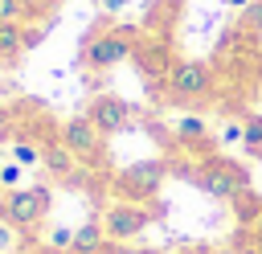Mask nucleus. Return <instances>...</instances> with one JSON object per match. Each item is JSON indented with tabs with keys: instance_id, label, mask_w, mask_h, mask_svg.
Returning a JSON list of instances; mask_svg holds the SVG:
<instances>
[{
	"instance_id": "f257e3e1",
	"label": "nucleus",
	"mask_w": 262,
	"mask_h": 254,
	"mask_svg": "<svg viewBox=\"0 0 262 254\" xmlns=\"http://www.w3.org/2000/svg\"><path fill=\"white\" fill-rule=\"evenodd\" d=\"M131 53H135L131 33H127V29H115L111 20H98V25L82 37V53H78V61H82L86 70H111V66L127 61Z\"/></svg>"
},
{
	"instance_id": "f03ea898",
	"label": "nucleus",
	"mask_w": 262,
	"mask_h": 254,
	"mask_svg": "<svg viewBox=\"0 0 262 254\" xmlns=\"http://www.w3.org/2000/svg\"><path fill=\"white\" fill-rule=\"evenodd\" d=\"M49 205H53V188L45 180H37L29 188H12V193H4L0 221H8L16 234H33L41 225V217L49 213Z\"/></svg>"
},
{
	"instance_id": "7ed1b4c3",
	"label": "nucleus",
	"mask_w": 262,
	"mask_h": 254,
	"mask_svg": "<svg viewBox=\"0 0 262 254\" xmlns=\"http://www.w3.org/2000/svg\"><path fill=\"white\" fill-rule=\"evenodd\" d=\"M164 176H168V164L164 160H135V164H127V168H119L111 176V193H115V201L143 205L147 197L160 193Z\"/></svg>"
},
{
	"instance_id": "20e7f679",
	"label": "nucleus",
	"mask_w": 262,
	"mask_h": 254,
	"mask_svg": "<svg viewBox=\"0 0 262 254\" xmlns=\"http://www.w3.org/2000/svg\"><path fill=\"white\" fill-rule=\"evenodd\" d=\"M192 184H196L201 193H209V197L233 201L237 193H246V188H250V172H246V164H237V160H221V156L213 152L209 160H201V164H196Z\"/></svg>"
},
{
	"instance_id": "39448f33",
	"label": "nucleus",
	"mask_w": 262,
	"mask_h": 254,
	"mask_svg": "<svg viewBox=\"0 0 262 254\" xmlns=\"http://www.w3.org/2000/svg\"><path fill=\"white\" fill-rule=\"evenodd\" d=\"M160 213H164L160 205H156V209H139V205H127V201H106V205L98 209V221H102V234H106L111 242H131V238H139Z\"/></svg>"
},
{
	"instance_id": "423d86ee",
	"label": "nucleus",
	"mask_w": 262,
	"mask_h": 254,
	"mask_svg": "<svg viewBox=\"0 0 262 254\" xmlns=\"http://www.w3.org/2000/svg\"><path fill=\"white\" fill-rule=\"evenodd\" d=\"M57 143H66V147L78 156L82 168H102V164H106V139L94 131V123H90L86 115L66 119V123L57 127Z\"/></svg>"
},
{
	"instance_id": "0eeeda50",
	"label": "nucleus",
	"mask_w": 262,
	"mask_h": 254,
	"mask_svg": "<svg viewBox=\"0 0 262 254\" xmlns=\"http://www.w3.org/2000/svg\"><path fill=\"white\" fill-rule=\"evenodd\" d=\"M209 90H213V66L196 57H180L164 82V94L172 102H192V98H205Z\"/></svg>"
},
{
	"instance_id": "6e6552de",
	"label": "nucleus",
	"mask_w": 262,
	"mask_h": 254,
	"mask_svg": "<svg viewBox=\"0 0 262 254\" xmlns=\"http://www.w3.org/2000/svg\"><path fill=\"white\" fill-rule=\"evenodd\" d=\"M86 119H90L94 131L106 139V135L123 131V127L131 123V102H123L119 94H94V98L86 102Z\"/></svg>"
},
{
	"instance_id": "1a4fd4ad",
	"label": "nucleus",
	"mask_w": 262,
	"mask_h": 254,
	"mask_svg": "<svg viewBox=\"0 0 262 254\" xmlns=\"http://www.w3.org/2000/svg\"><path fill=\"white\" fill-rule=\"evenodd\" d=\"M131 57H135L143 82H151V86H164L168 74H172V66H176V57H172V49L164 41H135V53Z\"/></svg>"
},
{
	"instance_id": "9d476101",
	"label": "nucleus",
	"mask_w": 262,
	"mask_h": 254,
	"mask_svg": "<svg viewBox=\"0 0 262 254\" xmlns=\"http://www.w3.org/2000/svg\"><path fill=\"white\" fill-rule=\"evenodd\" d=\"M41 168H45V176L66 180V184H78V172H82L78 156H74L66 143H49V147L41 152Z\"/></svg>"
},
{
	"instance_id": "9b49d317",
	"label": "nucleus",
	"mask_w": 262,
	"mask_h": 254,
	"mask_svg": "<svg viewBox=\"0 0 262 254\" xmlns=\"http://www.w3.org/2000/svg\"><path fill=\"white\" fill-rule=\"evenodd\" d=\"M25 53V20H0V66H12Z\"/></svg>"
},
{
	"instance_id": "f8f14e48",
	"label": "nucleus",
	"mask_w": 262,
	"mask_h": 254,
	"mask_svg": "<svg viewBox=\"0 0 262 254\" xmlns=\"http://www.w3.org/2000/svg\"><path fill=\"white\" fill-rule=\"evenodd\" d=\"M111 238L102 234V221L98 217H90V221H82L78 229H74V246H70V254H94V250H102Z\"/></svg>"
},
{
	"instance_id": "ddd939ff",
	"label": "nucleus",
	"mask_w": 262,
	"mask_h": 254,
	"mask_svg": "<svg viewBox=\"0 0 262 254\" xmlns=\"http://www.w3.org/2000/svg\"><path fill=\"white\" fill-rule=\"evenodd\" d=\"M229 209H233V221H237L242 229H254L258 217H262V197L246 188V193H237V197L229 201Z\"/></svg>"
},
{
	"instance_id": "4468645a",
	"label": "nucleus",
	"mask_w": 262,
	"mask_h": 254,
	"mask_svg": "<svg viewBox=\"0 0 262 254\" xmlns=\"http://www.w3.org/2000/svg\"><path fill=\"white\" fill-rule=\"evenodd\" d=\"M242 152L250 160H262V115H254V111L242 115Z\"/></svg>"
},
{
	"instance_id": "2eb2a0df",
	"label": "nucleus",
	"mask_w": 262,
	"mask_h": 254,
	"mask_svg": "<svg viewBox=\"0 0 262 254\" xmlns=\"http://www.w3.org/2000/svg\"><path fill=\"white\" fill-rule=\"evenodd\" d=\"M172 131L180 135V143H201V139H205V123H201L196 115H180Z\"/></svg>"
},
{
	"instance_id": "dca6fc26",
	"label": "nucleus",
	"mask_w": 262,
	"mask_h": 254,
	"mask_svg": "<svg viewBox=\"0 0 262 254\" xmlns=\"http://www.w3.org/2000/svg\"><path fill=\"white\" fill-rule=\"evenodd\" d=\"M41 152H45V147H37L33 139H12V160H16L20 168H33V164H41Z\"/></svg>"
},
{
	"instance_id": "f3484780",
	"label": "nucleus",
	"mask_w": 262,
	"mask_h": 254,
	"mask_svg": "<svg viewBox=\"0 0 262 254\" xmlns=\"http://www.w3.org/2000/svg\"><path fill=\"white\" fill-rule=\"evenodd\" d=\"M37 0H0V20H29L37 8Z\"/></svg>"
},
{
	"instance_id": "a211bd4d",
	"label": "nucleus",
	"mask_w": 262,
	"mask_h": 254,
	"mask_svg": "<svg viewBox=\"0 0 262 254\" xmlns=\"http://www.w3.org/2000/svg\"><path fill=\"white\" fill-rule=\"evenodd\" d=\"M45 246L57 250V254H70V246H74V229H70V225H53V229L45 234Z\"/></svg>"
},
{
	"instance_id": "6ab92c4d",
	"label": "nucleus",
	"mask_w": 262,
	"mask_h": 254,
	"mask_svg": "<svg viewBox=\"0 0 262 254\" xmlns=\"http://www.w3.org/2000/svg\"><path fill=\"white\" fill-rule=\"evenodd\" d=\"M20 176H25V168H20L16 160H12V164H0V188H4V193L25 188V184H20Z\"/></svg>"
},
{
	"instance_id": "aec40b11",
	"label": "nucleus",
	"mask_w": 262,
	"mask_h": 254,
	"mask_svg": "<svg viewBox=\"0 0 262 254\" xmlns=\"http://www.w3.org/2000/svg\"><path fill=\"white\" fill-rule=\"evenodd\" d=\"M242 29H250V33H262V0H254L250 8H242Z\"/></svg>"
},
{
	"instance_id": "412c9836",
	"label": "nucleus",
	"mask_w": 262,
	"mask_h": 254,
	"mask_svg": "<svg viewBox=\"0 0 262 254\" xmlns=\"http://www.w3.org/2000/svg\"><path fill=\"white\" fill-rule=\"evenodd\" d=\"M12 139H16V115L8 107H0V147L12 143Z\"/></svg>"
},
{
	"instance_id": "4be33fe9",
	"label": "nucleus",
	"mask_w": 262,
	"mask_h": 254,
	"mask_svg": "<svg viewBox=\"0 0 262 254\" xmlns=\"http://www.w3.org/2000/svg\"><path fill=\"white\" fill-rule=\"evenodd\" d=\"M8 250H16V229L8 221H0V254H8Z\"/></svg>"
},
{
	"instance_id": "5701e85b",
	"label": "nucleus",
	"mask_w": 262,
	"mask_h": 254,
	"mask_svg": "<svg viewBox=\"0 0 262 254\" xmlns=\"http://www.w3.org/2000/svg\"><path fill=\"white\" fill-rule=\"evenodd\" d=\"M41 41H45V25H25V49H33Z\"/></svg>"
},
{
	"instance_id": "b1692460",
	"label": "nucleus",
	"mask_w": 262,
	"mask_h": 254,
	"mask_svg": "<svg viewBox=\"0 0 262 254\" xmlns=\"http://www.w3.org/2000/svg\"><path fill=\"white\" fill-rule=\"evenodd\" d=\"M221 139H225V143H237V147H242V123H225V127H221Z\"/></svg>"
},
{
	"instance_id": "393cba45",
	"label": "nucleus",
	"mask_w": 262,
	"mask_h": 254,
	"mask_svg": "<svg viewBox=\"0 0 262 254\" xmlns=\"http://www.w3.org/2000/svg\"><path fill=\"white\" fill-rule=\"evenodd\" d=\"M111 254H156V250H139V246H127V242H111Z\"/></svg>"
},
{
	"instance_id": "a878e982",
	"label": "nucleus",
	"mask_w": 262,
	"mask_h": 254,
	"mask_svg": "<svg viewBox=\"0 0 262 254\" xmlns=\"http://www.w3.org/2000/svg\"><path fill=\"white\" fill-rule=\"evenodd\" d=\"M176 254H217L213 246H184V250H176Z\"/></svg>"
},
{
	"instance_id": "bb28decb",
	"label": "nucleus",
	"mask_w": 262,
	"mask_h": 254,
	"mask_svg": "<svg viewBox=\"0 0 262 254\" xmlns=\"http://www.w3.org/2000/svg\"><path fill=\"white\" fill-rule=\"evenodd\" d=\"M98 4H102L106 12H119V8H123V0H98Z\"/></svg>"
},
{
	"instance_id": "cd10ccee",
	"label": "nucleus",
	"mask_w": 262,
	"mask_h": 254,
	"mask_svg": "<svg viewBox=\"0 0 262 254\" xmlns=\"http://www.w3.org/2000/svg\"><path fill=\"white\" fill-rule=\"evenodd\" d=\"M225 4H229V8H237V12H242V8H250V4H254V0H225Z\"/></svg>"
},
{
	"instance_id": "c85d7f7f",
	"label": "nucleus",
	"mask_w": 262,
	"mask_h": 254,
	"mask_svg": "<svg viewBox=\"0 0 262 254\" xmlns=\"http://www.w3.org/2000/svg\"><path fill=\"white\" fill-rule=\"evenodd\" d=\"M25 254H57V250H49V246L41 242V246H33V250H25Z\"/></svg>"
},
{
	"instance_id": "c756f323",
	"label": "nucleus",
	"mask_w": 262,
	"mask_h": 254,
	"mask_svg": "<svg viewBox=\"0 0 262 254\" xmlns=\"http://www.w3.org/2000/svg\"><path fill=\"white\" fill-rule=\"evenodd\" d=\"M37 4H57V0H37Z\"/></svg>"
}]
</instances>
